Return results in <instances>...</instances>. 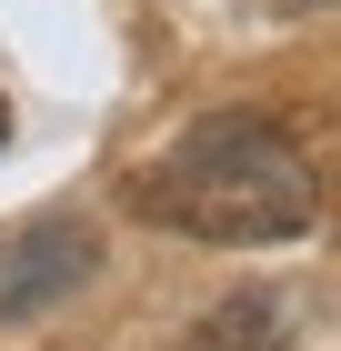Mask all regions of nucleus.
<instances>
[{"label": "nucleus", "instance_id": "3", "mask_svg": "<svg viewBox=\"0 0 341 351\" xmlns=\"http://www.w3.org/2000/svg\"><path fill=\"white\" fill-rule=\"evenodd\" d=\"M291 331H281V301L271 291H231V301H211L201 311V331H191L181 351H281Z\"/></svg>", "mask_w": 341, "mask_h": 351}, {"label": "nucleus", "instance_id": "4", "mask_svg": "<svg viewBox=\"0 0 341 351\" xmlns=\"http://www.w3.org/2000/svg\"><path fill=\"white\" fill-rule=\"evenodd\" d=\"M291 10H321V0H291Z\"/></svg>", "mask_w": 341, "mask_h": 351}, {"label": "nucleus", "instance_id": "5", "mask_svg": "<svg viewBox=\"0 0 341 351\" xmlns=\"http://www.w3.org/2000/svg\"><path fill=\"white\" fill-rule=\"evenodd\" d=\"M0 131H10V110H0Z\"/></svg>", "mask_w": 341, "mask_h": 351}, {"label": "nucleus", "instance_id": "2", "mask_svg": "<svg viewBox=\"0 0 341 351\" xmlns=\"http://www.w3.org/2000/svg\"><path fill=\"white\" fill-rule=\"evenodd\" d=\"M91 271H101V241H91V221H71V211H40V221H21V231H0V322H40V311L71 301Z\"/></svg>", "mask_w": 341, "mask_h": 351}, {"label": "nucleus", "instance_id": "1", "mask_svg": "<svg viewBox=\"0 0 341 351\" xmlns=\"http://www.w3.org/2000/svg\"><path fill=\"white\" fill-rule=\"evenodd\" d=\"M151 231L181 241H221V251H261V241H301L321 221V171L311 151L261 121V110H201L181 141H161L151 161L121 181Z\"/></svg>", "mask_w": 341, "mask_h": 351}]
</instances>
